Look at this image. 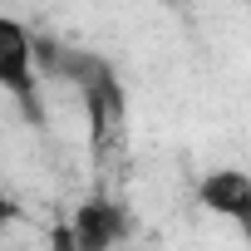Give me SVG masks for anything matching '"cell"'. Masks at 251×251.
Returning <instances> with one entry per match:
<instances>
[{
  "instance_id": "3",
  "label": "cell",
  "mask_w": 251,
  "mask_h": 251,
  "mask_svg": "<svg viewBox=\"0 0 251 251\" xmlns=\"http://www.w3.org/2000/svg\"><path fill=\"white\" fill-rule=\"evenodd\" d=\"M69 69H74V84L84 94V108H89V123H94V138L103 143L118 118H123V84L113 74L108 59H94V54H69Z\"/></svg>"
},
{
  "instance_id": "4",
  "label": "cell",
  "mask_w": 251,
  "mask_h": 251,
  "mask_svg": "<svg viewBox=\"0 0 251 251\" xmlns=\"http://www.w3.org/2000/svg\"><path fill=\"white\" fill-rule=\"evenodd\" d=\"M197 207L212 212L217 222H226L231 231H241L246 246H251V173L246 168H212V173H202Z\"/></svg>"
},
{
  "instance_id": "2",
  "label": "cell",
  "mask_w": 251,
  "mask_h": 251,
  "mask_svg": "<svg viewBox=\"0 0 251 251\" xmlns=\"http://www.w3.org/2000/svg\"><path fill=\"white\" fill-rule=\"evenodd\" d=\"M128 236H133V212L113 192H94L59 226V251H118Z\"/></svg>"
},
{
  "instance_id": "1",
  "label": "cell",
  "mask_w": 251,
  "mask_h": 251,
  "mask_svg": "<svg viewBox=\"0 0 251 251\" xmlns=\"http://www.w3.org/2000/svg\"><path fill=\"white\" fill-rule=\"evenodd\" d=\"M0 94H10V103L30 118L45 123V89H40V45L35 30L15 15L0 10Z\"/></svg>"
}]
</instances>
